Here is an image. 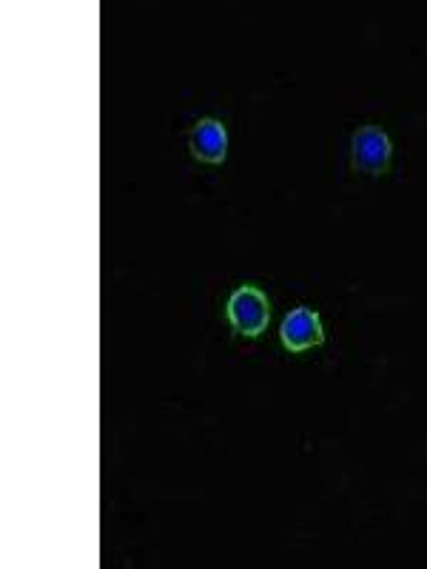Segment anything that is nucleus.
Segmentation results:
<instances>
[{
    "mask_svg": "<svg viewBox=\"0 0 427 569\" xmlns=\"http://www.w3.org/2000/svg\"><path fill=\"white\" fill-rule=\"evenodd\" d=\"M279 339L288 347L291 354H303L308 347L323 345V322H319V314H314L311 308H296L285 316L283 331H279Z\"/></svg>",
    "mask_w": 427,
    "mask_h": 569,
    "instance_id": "obj_3",
    "label": "nucleus"
},
{
    "mask_svg": "<svg viewBox=\"0 0 427 569\" xmlns=\"http://www.w3.org/2000/svg\"><path fill=\"white\" fill-rule=\"evenodd\" d=\"M390 138L385 131L374 129V125H365L354 134V149H350V165L356 171H365V174H382L390 163Z\"/></svg>",
    "mask_w": 427,
    "mask_h": 569,
    "instance_id": "obj_2",
    "label": "nucleus"
},
{
    "mask_svg": "<svg viewBox=\"0 0 427 569\" xmlns=\"http://www.w3.org/2000/svg\"><path fill=\"white\" fill-rule=\"evenodd\" d=\"M228 322L243 336H260L271 322L268 296L254 285H243L228 299Z\"/></svg>",
    "mask_w": 427,
    "mask_h": 569,
    "instance_id": "obj_1",
    "label": "nucleus"
},
{
    "mask_svg": "<svg viewBox=\"0 0 427 569\" xmlns=\"http://www.w3.org/2000/svg\"><path fill=\"white\" fill-rule=\"evenodd\" d=\"M228 149V134L217 120H200L191 131V154L203 163H223Z\"/></svg>",
    "mask_w": 427,
    "mask_h": 569,
    "instance_id": "obj_4",
    "label": "nucleus"
}]
</instances>
